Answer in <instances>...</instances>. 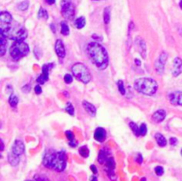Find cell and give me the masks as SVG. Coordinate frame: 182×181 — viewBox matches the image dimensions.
Segmentation results:
<instances>
[{
	"instance_id": "cell-44",
	"label": "cell",
	"mask_w": 182,
	"mask_h": 181,
	"mask_svg": "<svg viewBox=\"0 0 182 181\" xmlns=\"http://www.w3.org/2000/svg\"><path fill=\"white\" fill-rule=\"evenodd\" d=\"M91 171L94 173V174H97V172H98V169H97V168H96V166L95 165H93V164H91Z\"/></svg>"
},
{
	"instance_id": "cell-4",
	"label": "cell",
	"mask_w": 182,
	"mask_h": 181,
	"mask_svg": "<svg viewBox=\"0 0 182 181\" xmlns=\"http://www.w3.org/2000/svg\"><path fill=\"white\" fill-rule=\"evenodd\" d=\"M72 74L75 77L84 84H88L91 80V76L87 67L83 63H76L71 68Z\"/></svg>"
},
{
	"instance_id": "cell-7",
	"label": "cell",
	"mask_w": 182,
	"mask_h": 181,
	"mask_svg": "<svg viewBox=\"0 0 182 181\" xmlns=\"http://www.w3.org/2000/svg\"><path fill=\"white\" fill-rule=\"evenodd\" d=\"M28 37L26 29L20 28H15L14 30L11 29L9 38L14 40V42H24V40Z\"/></svg>"
},
{
	"instance_id": "cell-22",
	"label": "cell",
	"mask_w": 182,
	"mask_h": 181,
	"mask_svg": "<svg viewBox=\"0 0 182 181\" xmlns=\"http://www.w3.org/2000/svg\"><path fill=\"white\" fill-rule=\"evenodd\" d=\"M66 136L68 138V140H69V146H72V147H75L77 146V142L75 141V136H74V133L71 131V130H67L65 132Z\"/></svg>"
},
{
	"instance_id": "cell-50",
	"label": "cell",
	"mask_w": 182,
	"mask_h": 181,
	"mask_svg": "<svg viewBox=\"0 0 182 181\" xmlns=\"http://www.w3.org/2000/svg\"><path fill=\"white\" fill-rule=\"evenodd\" d=\"M146 180H147V179H146L145 177H144V178H142V179H141V181H146Z\"/></svg>"
},
{
	"instance_id": "cell-2",
	"label": "cell",
	"mask_w": 182,
	"mask_h": 181,
	"mask_svg": "<svg viewBox=\"0 0 182 181\" xmlns=\"http://www.w3.org/2000/svg\"><path fill=\"white\" fill-rule=\"evenodd\" d=\"M44 165L48 169H52L56 171L61 172L67 166V155L65 151L53 152L48 150L45 152L43 158Z\"/></svg>"
},
{
	"instance_id": "cell-9",
	"label": "cell",
	"mask_w": 182,
	"mask_h": 181,
	"mask_svg": "<svg viewBox=\"0 0 182 181\" xmlns=\"http://www.w3.org/2000/svg\"><path fill=\"white\" fill-rule=\"evenodd\" d=\"M172 76L174 77L180 76L182 73V60L179 57H176L173 61V67L171 69Z\"/></svg>"
},
{
	"instance_id": "cell-36",
	"label": "cell",
	"mask_w": 182,
	"mask_h": 181,
	"mask_svg": "<svg viewBox=\"0 0 182 181\" xmlns=\"http://www.w3.org/2000/svg\"><path fill=\"white\" fill-rule=\"evenodd\" d=\"M39 19H47L48 18V13H47V11L44 8H40L39 9L38 14Z\"/></svg>"
},
{
	"instance_id": "cell-31",
	"label": "cell",
	"mask_w": 182,
	"mask_h": 181,
	"mask_svg": "<svg viewBox=\"0 0 182 181\" xmlns=\"http://www.w3.org/2000/svg\"><path fill=\"white\" fill-rule=\"evenodd\" d=\"M28 5H29V3H28V1H22V2H21L19 5H18V9L20 10V11H26L27 9L28 8Z\"/></svg>"
},
{
	"instance_id": "cell-38",
	"label": "cell",
	"mask_w": 182,
	"mask_h": 181,
	"mask_svg": "<svg viewBox=\"0 0 182 181\" xmlns=\"http://www.w3.org/2000/svg\"><path fill=\"white\" fill-rule=\"evenodd\" d=\"M107 174H108V176L109 179H110L111 181H116L117 179V175H116V173H115V170L108 171V172H107Z\"/></svg>"
},
{
	"instance_id": "cell-12",
	"label": "cell",
	"mask_w": 182,
	"mask_h": 181,
	"mask_svg": "<svg viewBox=\"0 0 182 181\" xmlns=\"http://www.w3.org/2000/svg\"><path fill=\"white\" fill-rule=\"evenodd\" d=\"M55 52H56V54L61 59H63L66 56V49L64 44L60 39H58L55 43Z\"/></svg>"
},
{
	"instance_id": "cell-14",
	"label": "cell",
	"mask_w": 182,
	"mask_h": 181,
	"mask_svg": "<svg viewBox=\"0 0 182 181\" xmlns=\"http://www.w3.org/2000/svg\"><path fill=\"white\" fill-rule=\"evenodd\" d=\"M109 155H110V152L107 149V147L101 149L99 152V155H98V162L101 164H105L106 161L108 159V157H110Z\"/></svg>"
},
{
	"instance_id": "cell-11",
	"label": "cell",
	"mask_w": 182,
	"mask_h": 181,
	"mask_svg": "<svg viewBox=\"0 0 182 181\" xmlns=\"http://www.w3.org/2000/svg\"><path fill=\"white\" fill-rule=\"evenodd\" d=\"M170 102L173 105L182 106V91L171 92L169 95Z\"/></svg>"
},
{
	"instance_id": "cell-19",
	"label": "cell",
	"mask_w": 182,
	"mask_h": 181,
	"mask_svg": "<svg viewBox=\"0 0 182 181\" xmlns=\"http://www.w3.org/2000/svg\"><path fill=\"white\" fill-rule=\"evenodd\" d=\"M7 159H8L9 163H10L12 166H13V167L17 166V165L19 164V163H20V156L15 155V154H13V152H10V153L8 154Z\"/></svg>"
},
{
	"instance_id": "cell-6",
	"label": "cell",
	"mask_w": 182,
	"mask_h": 181,
	"mask_svg": "<svg viewBox=\"0 0 182 181\" xmlns=\"http://www.w3.org/2000/svg\"><path fill=\"white\" fill-rule=\"evenodd\" d=\"M61 14L63 17L71 21L75 17V6L72 4L71 0H62L61 2Z\"/></svg>"
},
{
	"instance_id": "cell-51",
	"label": "cell",
	"mask_w": 182,
	"mask_h": 181,
	"mask_svg": "<svg viewBox=\"0 0 182 181\" xmlns=\"http://www.w3.org/2000/svg\"><path fill=\"white\" fill-rule=\"evenodd\" d=\"M180 8L182 9V0L180 1Z\"/></svg>"
},
{
	"instance_id": "cell-18",
	"label": "cell",
	"mask_w": 182,
	"mask_h": 181,
	"mask_svg": "<svg viewBox=\"0 0 182 181\" xmlns=\"http://www.w3.org/2000/svg\"><path fill=\"white\" fill-rule=\"evenodd\" d=\"M138 49L142 58L146 59L147 58V45L143 39H138Z\"/></svg>"
},
{
	"instance_id": "cell-35",
	"label": "cell",
	"mask_w": 182,
	"mask_h": 181,
	"mask_svg": "<svg viewBox=\"0 0 182 181\" xmlns=\"http://www.w3.org/2000/svg\"><path fill=\"white\" fill-rule=\"evenodd\" d=\"M117 87H118V90L119 92L122 94V95H125V92H126V90L124 88V82L122 80H119L117 82Z\"/></svg>"
},
{
	"instance_id": "cell-5",
	"label": "cell",
	"mask_w": 182,
	"mask_h": 181,
	"mask_svg": "<svg viewBox=\"0 0 182 181\" xmlns=\"http://www.w3.org/2000/svg\"><path fill=\"white\" fill-rule=\"evenodd\" d=\"M29 52V47L24 42H14L10 48V55L14 61L25 57Z\"/></svg>"
},
{
	"instance_id": "cell-46",
	"label": "cell",
	"mask_w": 182,
	"mask_h": 181,
	"mask_svg": "<svg viewBox=\"0 0 182 181\" xmlns=\"http://www.w3.org/2000/svg\"><path fill=\"white\" fill-rule=\"evenodd\" d=\"M134 62H135V64H136V66H137V67H140V66H141V61H139L138 59H135Z\"/></svg>"
},
{
	"instance_id": "cell-23",
	"label": "cell",
	"mask_w": 182,
	"mask_h": 181,
	"mask_svg": "<svg viewBox=\"0 0 182 181\" xmlns=\"http://www.w3.org/2000/svg\"><path fill=\"white\" fill-rule=\"evenodd\" d=\"M85 23H86L85 18L81 16V17H79L75 21V27L78 29H81V28H83L85 26Z\"/></svg>"
},
{
	"instance_id": "cell-30",
	"label": "cell",
	"mask_w": 182,
	"mask_h": 181,
	"mask_svg": "<svg viewBox=\"0 0 182 181\" xmlns=\"http://www.w3.org/2000/svg\"><path fill=\"white\" fill-rule=\"evenodd\" d=\"M155 68H156V72H157L159 75H162V74L164 72V65L162 64V63L159 62L158 61H156V63H155Z\"/></svg>"
},
{
	"instance_id": "cell-37",
	"label": "cell",
	"mask_w": 182,
	"mask_h": 181,
	"mask_svg": "<svg viewBox=\"0 0 182 181\" xmlns=\"http://www.w3.org/2000/svg\"><path fill=\"white\" fill-rule=\"evenodd\" d=\"M147 128L146 123H141L140 126V135L145 136L147 134Z\"/></svg>"
},
{
	"instance_id": "cell-40",
	"label": "cell",
	"mask_w": 182,
	"mask_h": 181,
	"mask_svg": "<svg viewBox=\"0 0 182 181\" xmlns=\"http://www.w3.org/2000/svg\"><path fill=\"white\" fill-rule=\"evenodd\" d=\"M155 172L157 176H162L164 174V169L161 166H157L155 168Z\"/></svg>"
},
{
	"instance_id": "cell-10",
	"label": "cell",
	"mask_w": 182,
	"mask_h": 181,
	"mask_svg": "<svg viewBox=\"0 0 182 181\" xmlns=\"http://www.w3.org/2000/svg\"><path fill=\"white\" fill-rule=\"evenodd\" d=\"M24 151H25V146H24L23 142L20 140H16L13 143V146H12L11 152H13L15 155L21 156L24 153Z\"/></svg>"
},
{
	"instance_id": "cell-48",
	"label": "cell",
	"mask_w": 182,
	"mask_h": 181,
	"mask_svg": "<svg viewBox=\"0 0 182 181\" xmlns=\"http://www.w3.org/2000/svg\"><path fill=\"white\" fill-rule=\"evenodd\" d=\"M4 147H5L4 141H3V140H1V151H4Z\"/></svg>"
},
{
	"instance_id": "cell-33",
	"label": "cell",
	"mask_w": 182,
	"mask_h": 181,
	"mask_svg": "<svg viewBox=\"0 0 182 181\" xmlns=\"http://www.w3.org/2000/svg\"><path fill=\"white\" fill-rule=\"evenodd\" d=\"M167 58H168V55H167V52H161V54H160V56H159V58H158V61L159 62H161L162 64L165 65L166 63V61H167Z\"/></svg>"
},
{
	"instance_id": "cell-17",
	"label": "cell",
	"mask_w": 182,
	"mask_h": 181,
	"mask_svg": "<svg viewBox=\"0 0 182 181\" xmlns=\"http://www.w3.org/2000/svg\"><path fill=\"white\" fill-rule=\"evenodd\" d=\"M12 15L8 12L3 11L0 13V24H11L12 22Z\"/></svg>"
},
{
	"instance_id": "cell-43",
	"label": "cell",
	"mask_w": 182,
	"mask_h": 181,
	"mask_svg": "<svg viewBox=\"0 0 182 181\" xmlns=\"http://www.w3.org/2000/svg\"><path fill=\"white\" fill-rule=\"evenodd\" d=\"M35 92H36V94H41L42 93V88L40 87V85H36L35 86Z\"/></svg>"
},
{
	"instance_id": "cell-3",
	"label": "cell",
	"mask_w": 182,
	"mask_h": 181,
	"mask_svg": "<svg viewBox=\"0 0 182 181\" xmlns=\"http://www.w3.org/2000/svg\"><path fill=\"white\" fill-rule=\"evenodd\" d=\"M158 84L152 78H138L134 81V89L147 96H151L156 93Z\"/></svg>"
},
{
	"instance_id": "cell-8",
	"label": "cell",
	"mask_w": 182,
	"mask_h": 181,
	"mask_svg": "<svg viewBox=\"0 0 182 181\" xmlns=\"http://www.w3.org/2000/svg\"><path fill=\"white\" fill-rule=\"evenodd\" d=\"M52 67H53V63L43 65V67H42V74L37 79L38 84H44L46 83V81L49 79V71H50L51 68H52Z\"/></svg>"
},
{
	"instance_id": "cell-39",
	"label": "cell",
	"mask_w": 182,
	"mask_h": 181,
	"mask_svg": "<svg viewBox=\"0 0 182 181\" xmlns=\"http://www.w3.org/2000/svg\"><path fill=\"white\" fill-rule=\"evenodd\" d=\"M72 81H73V77H72V76L70 75V74H67L65 75V77H64V82H65L66 84H71L72 83Z\"/></svg>"
},
{
	"instance_id": "cell-20",
	"label": "cell",
	"mask_w": 182,
	"mask_h": 181,
	"mask_svg": "<svg viewBox=\"0 0 182 181\" xmlns=\"http://www.w3.org/2000/svg\"><path fill=\"white\" fill-rule=\"evenodd\" d=\"M105 166H106V172L108 171H111V170H115L116 168V163L113 157H108V159L106 161L105 163Z\"/></svg>"
},
{
	"instance_id": "cell-41",
	"label": "cell",
	"mask_w": 182,
	"mask_h": 181,
	"mask_svg": "<svg viewBox=\"0 0 182 181\" xmlns=\"http://www.w3.org/2000/svg\"><path fill=\"white\" fill-rule=\"evenodd\" d=\"M135 161H136L139 164H141L142 162H143V156H142V155H141V154H138L137 157L135 158Z\"/></svg>"
},
{
	"instance_id": "cell-24",
	"label": "cell",
	"mask_w": 182,
	"mask_h": 181,
	"mask_svg": "<svg viewBox=\"0 0 182 181\" xmlns=\"http://www.w3.org/2000/svg\"><path fill=\"white\" fill-rule=\"evenodd\" d=\"M6 44H7V38L4 36H1V50H0L1 56H4L6 52Z\"/></svg>"
},
{
	"instance_id": "cell-45",
	"label": "cell",
	"mask_w": 182,
	"mask_h": 181,
	"mask_svg": "<svg viewBox=\"0 0 182 181\" xmlns=\"http://www.w3.org/2000/svg\"><path fill=\"white\" fill-rule=\"evenodd\" d=\"M22 90L24 91V92H28V91H30V85H25L24 87H22Z\"/></svg>"
},
{
	"instance_id": "cell-32",
	"label": "cell",
	"mask_w": 182,
	"mask_h": 181,
	"mask_svg": "<svg viewBox=\"0 0 182 181\" xmlns=\"http://www.w3.org/2000/svg\"><path fill=\"white\" fill-rule=\"evenodd\" d=\"M33 181H50V179L45 176L42 174H36L33 177Z\"/></svg>"
},
{
	"instance_id": "cell-1",
	"label": "cell",
	"mask_w": 182,
	"mask_h": 181,
	"mask_svg": "<svg viewBox=\"0 0 182 181\" xmlns=\"http://www.w3.org/2000/svg\"><path fill=\"white\" fill-rule=\"evenodd\" d=\"M87 52L98 68L103 70L108 66V54L104 47L98 42H91L87 45Z\"/></svg>"
},
{
	"instance_id": "cell-53",
	"label": "cell",
	"mask_w": 182,
	"mask_h": 181,
	"mask_svg": "<svg viewBox=\"0 0 182 181\" xmlns=\"http://www.w3.org/2000/svg\"><path fill=\"white\" fill-rule=\"evenodd\" d=\"M27 181H31V180H27ZM32 181H33V180H32Z\"/></svg>"
},
{
	"instance_id": "cell-47",
	"label": "cell",
	"mask_w": 182,
	"mask_h": 181,
	"mask_svg": "<svg viewBox=\"0 0 182 181\" xmlns=\"http://www.w3.org/2000/svg\"><path fill=\"white\" fill-rule=\"evenodd\" d=\"M45 1H46V3L49 4V5H52V4L55 3V0H45Z\"/></svg>"
},
{
	"instance_id": "cell-21",
	"label": "cell",
	"mask_w": 182,
	"mask_h": 181,
	"mask_svg": "<svg viewBox=\"0 0 182 181\" xmlns=\"http://www.w3.org/2000/svg\"><path fill=\"white\" fill-rule=\"evenodd\" d=\"M155 138H156V142H157L159 146L164 147V146H166L167 140H166V139L164 137V135H162L161 133H156V135H155Z\"/></svg>"
},
{
	"instance_id": "cell-27",
	"label": "cell",
	"mask_w": 182,
	"mask_h": 181,
	"mask_svg": "<svg viewBox=\"0 0 182 181\" xmlns=\"http://www.w3.org/2000/svg\"><path fill=\"white\" fill-rule=\"evenodd\" d=\"M8 101H9V104H10V106L12 107H16L17 105H18V102H19V100H18V97L15 94L12 93L11 96L9 97V100Z\"/></svg>"
},
{
	"instance_id": "cell-13",
	"label": "cell",
	"mask_w": 182,
	"mask_h": 181,
	"mask_svg": "<svg viewBox=\"0 0 182 181\" xmlns=\"http://www.w3.org/2000/svg\"><path fill=\"white\" fill-rule=\"evenodd\" d=\"M107 137V132L103 128L99 127L97 128L95 132H94V139L98 141V142H103L106 140Z\"/></svg>"
},
{
	"instance_id": "cell-52",
	"label": "cell",
	"mask_w": 182,
	"mask_h": 181,
	"mask_svg": "<svg viewBox=\"0 0 182 181\" xmlns=\"http://www.w3.org/2000/svg\"><path fill=\"white\" fill-rule=\"evenodd\" d=\"M180 155H182V149H181V151H180Z\"/></svg>"
},
{
	"instance_id": "cell-34",
	"label": "cell",
	"mask_w": 182,
	"mask_h": 181,
	"mask_svg": "<svg viewBox=\"0 0 182 181\" xmlns=\"http://www.w3.org/2000/svg\"><path fill=\"white\" fill-rule=\"evenodd\" d=\"M65 110L68 115H70L71 117H74V115H75V109H74V107H73L72 104L69 103V102L67 104Z\"/></svg>"
},
{
	"instance_id": "cell-16",
	"label": "cell",
	"mask_w": 182,
	"mask_h": 181,
	"mask_svg": "<svg viewBox=\"0 0 182 181\" xmlns=\"http://www.w3.org/2000/svg\"><path fill=\"white\" fill-rule=\"evenodd\" d=\"M83 107H84V108L85 109V111L91 116V117H95L96 116V107H94V105H92L90 102H88V101H86V100H84L83 101Z\"/></svg>"
},
{
	"instance_id": "cell-28",
	"label": "cell",
	"mask_w": 182,
	"mask_h": 181,
	"mask_svg": "<svg viewBox=\"0 0 182 181\" xmlns=\"http://www.w3.org/2000/svg\"><path fill=\"white\" fill-rule=\"evenodd\" d=\"M61 32L63 36H68L69 34V28L65 21H61Z\"/></svg>"
},
{
	"instance_id": "cell-42",
	"label": "cell",
	"mask_w": 182,
	"mask_h": 181,
	"mask_svg": "<svg viewBox=\"0 0 182 181\" xmlns=\"http://www.w3.org/2000/svg\"><path fill=\"white\" fill-rule=\"evenodd\" d=\"M170 144L171 145V146H175L177 143H178V140L176 139V138H174V137H172V138H170L169 140Z\"/></svg>"
},
{
	"instance_id": "cell-26",
	"label": "cell",
	"mask_w": 182,
	"mask_h": 181,
	"mask_svg": "<svg viewBox=\"0 0 182 181\" xmlns=\"http://www.w3.org/2000/svg\"><path fill=\"white\" fill-rule=\"evenodd\" d=\"M79 155H81L82 157L84 158H87L89 156V154H90V151L88 149V147L86 146H83L79 148Z\"/></svg>"
},
{
	"instance_id": "cell-29",
	"label": "cell",
	"mask_w": 182,
	"mask_h": 181,
	"mask_svg": "<svg viewBox=\"0 0 182 181\" xmlns=\"http://www.w3.org/2000/svg\"><path fill=\"white\" fill-rule=\"evenodd\" d=\"M129 125H130V128L132 130L133 134L136 137H139L140 136V128L138 127V125L135 123H133V122H131L130 123H129Z\"/></svg>"
},
{
	"instance_id": "cell-15",
	"label": "cell",
	"mask_w": 182,
	"mask_h": 181,
	"mask_svg": "<svg viewBox=\"0 0 182 181\" xmlns=\"http://www.w3.org/2000/svg\"><path fill=\"white\" fill-rule=\"evenodd\" d=\"M166 117V112L164 109H159L156 112H155L152 116V119L156 123H161L163 122Z\"/></svg>"
},
{
	"instance_id": "cell-49",
	"label": "cell",
	"mask_w": 182,
	"mask_h": 181,
	"mask_svg": "<svg viewBox=\"0 0 182 181\" xmlns=\"http://www.w3.org/2000/svg\"><path fill=\"white\" fill-rule=\"evenodd\" d=\"M91 181H98V180H97V178H96V177H92Z\"/></svg>"
},
{
	"instance_id": "cell-25",
	"label": "cell",
	"mask_w": 182,
	"mask_h": 181,
	"mask_svg": "<svg viewBox=\"0 0 182 181\" xmlns=\"http://www.w3.org/2000/svg\"><path fill=\"white\" fill-rule=\"evenodd\" d=\"M110 13H111V9L109 6L105 7L104 12H103V19H104L105 24H108L110 21Z\"/></svg>"
}]
</instances>
